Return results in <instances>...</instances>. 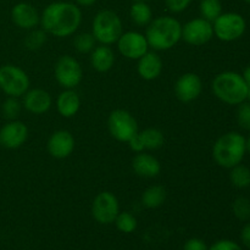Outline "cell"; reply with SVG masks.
<instances>
[{
  "mask_svg": "<svg viewBox=\"0 0 250 250\" xmlns=\"http://www.w3.org/2000/svg\"><path fill=\"white\" fill-rule=\"evenodd\" d=\"M82 22V12L76 4L56 1L43 10L41 23L44 31L51 36L63 38L72 36Z\"/></svg>",
  "mask_w": 250,
  "mask_h": 250,
  "instance_id": "6da1fadb",
  "label": "cell"
},
{
  "mask_svg": "<svg viewBox=\"0 0 250 250\" xmlns=\"http://www.w3.org/2000/svg\"><path fill=\"white\" fill-rule=\"evenodd\" d=\"M146 38L154 50H168L182 39V24L172 16L156 17L146 27Z\"/></svg>",
  "mask_w": 250,
  "mask_h": 250,
  "instance_id": "7a4b0ae2",
  "label": "cell"
},
{
  "mask_svg": "<svg viewBox=\"0 0 250 250\" xmlns=\"http://www.w3.org/2000/svg\"><path fill=\"white\" fill-rule=\"evenodd\" d=\"M247 153V139L238 132H227L217 138L212 146V156L219 166L232 168L239 165Z\"/></svg>",
  "mask_w": 250,
  "mask_h": 250,
  "instance_id": "3957f363",
  "label": "cell"
},
{
  "mask_svg": "<svg viewBox=\"0 0 250 250\" xmlns=\"http://www.w3.org/2000/svg\"><path fill=\"white\" fill-rule=\"evenodd\" d=\"M215 97L227 105H239L248 99V84L243 76L234 71H225L212 81Z\"/></svg>",
  "mask_w": 250,
  "mask_h": 250,
  "instance_id": "277c9868",
  "label": "cell"
},
{
  "mask_svg": "<svg viewBox=\"0 0 250 250\" xmlns=\"http://www.w3.org/2000/svg\"><path fill=\"white\" fill-rule=\"evenodd\" d=\"M92 34L95 41L110 45L119 41L122 34V21L112 10H102L93 20Z\"/></svg>",
  "mask_w": 250,
  "mask_h": 250,
  "instance_id": "5b68a950",
  "label": "cell"
},
{
  "mask_svg": "<svg viewBox=\"0 0 250 250\" xmlns=\"http://www.w3.org/2000/svg\"><path fill=\"white\" fill-rule=\"evenodd\" d=\"M214 36L222 42H234L241 38L247 29V22L241 14L222 12L214 22Z\"/></svg>",
  "mask_w": 250,
  "mask_h": 250,
  "instance_id": "8992f818",
  "label": "cell"
},
{
  "mask_svg": "<svg viewBox=\"0 0 250 250\" xmlns=\"http://www.w3.org/2000/svg\"><path fill=\"white\" fill-rule=\"evenodd\" d=\"M28 88L29 78L22 68L15 65L0 66V89L7 97H22Z\"/></svg>",
  "mask_w": 250,
  "mask_h": 250,
  "instance_id": "52a82bcc",
  "label": "cell"
},
{
  "mask_svg": "<svg viewBox=\"0 0 250 250\" xmlns=\"http://www.w3.org/2000/svg\"><path fill=\"white\" fill-rule=\"evenodd\" d=\"M109 132L116 141L128 143L137 133L138 125L136 119L126 110H114L107 119Z\"/></svg>",
  "mask_w": 250,
  "mask_h": 250,
  "instance_id": "ba28073f",
  "label": "cell"
},
{
  "mask_svg": "<svg viewBox=\"0 0 250 250\" xmlns=\"http://www.w3.org/2000/svg\"><path fill=\"white\" fill-rule=\"evenodd\" d=\"M83 71L80 62L70 55L61 56L55 65V78L61 87L73 89L82 81Z\"/></svg>",
  "mask_w": 250,
  "mask_h": 250,
  "instance_id": "9c48e42d",
  "label": "cell"
},
{
  "mask_svg": "<svg viewBox=\"0 0 250 250\" xmlns=\"http://www.w3.org/2000/svg\"><path fill=\"white\" fill-rule=\"evenodd\" d=\"M120 212L119 200L112 193L102 192L94 198L92 204V215L97 222L110 225L115 222Z\"/></svg>",
  "mask_w": 250,
  "mask_h": 250,
  "instance_id": "30bf717a",
  "label": "cell"
},
{
  "mask_svg": "<svg viewBox=\"0 0 250 250\" xmlns=\"http://www.w3.org/2000/svg\"><path fill=\"white\" fill-rule=\"evenodd\" d=\"M212 37V23L203 17L190 20L182 27V39L193 46L204 45L211 41Z\"/></svg>",
  "mask_w": 250,
  "mask_h": 250,
  "instance_id": "8fae6325",
  "label": "cell"
},
{
  "mask_svg": "<svg viewBox=\"0 0 250 250\" xmlns=\"http://www.w3.org/2000/svg\"><path fill=\"white\" fill-rule=\"evenodd\" d=\"M116 43L121 55L131 60H139L149 49L146 36L139 32L131 31L122 33Z\"/></svg>",
  "mask_w": 250,
  "mask_h": 250,
  "instance_id": "7c38bea8",
  "label": "cell"
},
{
  "mask_svg": "<svg viewBox=\"0 0 250 250\" xmlns=\"http://www.w3.org/2000/svg\"><path fill=\"white\" fill-rule=\"evenodd\" d=\"M28 128L17 120H11L0 129V146L6 149H17L27 141Z\"/></svg>",
  "mask_w": 250,
  "mask_h": 250,
  "instance_id": "4fadbf2b",
  "label": "cell"
},
{
  "mask_svg": "<svg viewBox=\"0 0 250 250\" xmlns=\"http://www.w3.org/2000/svg\"><path fill=\"white\" fill-rule=\"evenodd\" d=\"M203 90V82L197 73L188 72L181 76L175 84V94L182 103H190L197 99Z\"/></svg>",
  "mask_w": 250,
  "mask_h": 250,
  "instance_id": "5bb4252c",
  "label": "cell"
},
{
  "mask_svg": "<svg viewBox=\"0 0 250 250\" xmlns=\"http://www.w3.org/2000/svg\"><path fill=\"white\" fill-rule=\"evenodd\" d=\"M75 149V138L68 131H56L48 142V151L53 158L65 159Z\"/></svg>",
  "mask_w": 250,
  "mask_h": 250,
  "instance_id": "9a60e30c",
  "label": "cell"
},
{
  "mask_svg": "<svg viewBox=\"0 0 250 250\" xmlns=\"http://www.w3.org/2000/svg\"><path fill=\"white\" fill-rule=\"evenodd\" d=\"M12 22L21 29H33L41 22L38 10L28 2H19L11 10Z\"/></svg>",
  "mask_w": 250,
  "mask_h": 250,
  "instance_id": "2e32d148",
  "label": "cell"
},
{
  "mask_svg": "<svg viewBox=\"0 0 250 250\" xmlns=\"http://www.w3.org/2000/svg\"><path fill=\"white\" fill-rule=\"evenodd\" d=\"M23 106L32 114H45L51 107L50 94L43 89L27 90L23 95Z\"/></svg>",
  "mask_w": 250,
  "mask_h": 250,
  "instance_id": "e0dca14e",
  "label": "cell"
},
{
  "mask_svg": "<svg viewBox=\"0 0 250 250\" xmlns=\"http://www.w3.org/2000/svg\"><path fill=\"white\" fill-rule=\"evenodd\" d=\"M139 76L146 81L156 80L163 71V60L154 51H146L138 61L137 66Z\"/></svg>",
  "mask_w": 250,
  "mask_h": 250,
  "instance_id": "ac0fdd59",
  "label": "cell"
},
{
  "mask_svg": "<svg viewBox=\"0 0 250 250\" xmlns=\"http://www.w3.org/2000/svg\"><path fill=\"white\" fill-rule=\"evenodd\" d=\"M134 172L144 178H153L160 173L161 165L156 158L146 153H138L132 161Z\"/></svg>",
  "mask_w": 250,
  "mask_h": 250,
  "instance_id": "d6986e66",
  "label": "cell"
},
{
  "mask_svg": "<svg viewBox=\"0 0 250 250\" xmlns=\"http://www.w3.org/2000/svg\"><path fill=\"white\" fill-rule=\"evenodd\" d=\"M90 62L93 68L98 72H107L111 70L115 63V54L107 45L102 44L92 50L90 55Z\"/></svg>",
  "mask_w": 250,
  "mask_h": 250,
  "instance_id": "ffe728a7",
  "label": "cell"
},
{
  "mask_svg": "<svg viewBox=\"0 0 250 250\" xmlns=\"http://www.w3.org/2000/svg\"><path fill=\"white\" fill-rule=\"evenodd\" d=\"M56 107L61 116L72 117L81 107V99L77 93L72 89H66L59 95L56 100Z\"/></svg>",
  "mask_w": 250,
  "mask_h": 250,
  "instance_id": "44dd1931",
  "label": "cell"
},
{
  "mask_svg": "<svg viewBox=\"0 0 250 250\" xmlns=\"http://www.w3.org/2000/svg\"><path fill=\"white\" fill-rule=\"evenodd\" d=\"M129 16L137 26H148L153 20V11L146 1H134L129 10Z\"/></svg>",
  "mask_w": 250,
  "mask_h": 250,
  "instance_id": "7402d4cb",
  "label": "cell"
},
{
  "mask_svg": "<svg viewBox=\"0 0 250 250\" xmlns=\"http://www.w3.org/2000/svg\"><path fill=\"white\" fill-rule=\"evenodd\" d=\"M166 199V190L163 186H151L144 190L142 195V204L148 209H155L164 204Z\"/></svg>",
  "mask_w": 250,
  "mask_h": 250,
  "instance_id": "603a6c76",
  "label": "cell"
},
{
  "mask_svg": "<svg viewBox=\"0 0 250 250\" xmlns=\"http://www.w3.org/2000/svg\"><path fill=\"white\" fill-rule=\"evenodd\" d=\"M138 134L143 142L144 149H148V150L160 149L165 142L164 133L158 128H146L144 131L138 132Z\"/></svg>",
  "mask_w": 250,
  "mask_h": 250,
  "instance_id": "cb8c5ba5",
  "label": "cell"
},
{
  "mask_svg": "<svg viewBox=\"0 0 250 250\" xmlns=\"http://www.w3.org/2000/svg\"><path fill=\"white\" fill-rule=\"evenodd\" d=\"M229 180L231 183L236 188L244 189V188L250 187V168L244 165H237L234 167L229 168Z\"/></svg>",
  "mask_w": 250,
  "mask_h": 250,
  "instance_id": "d4e9b609",
  "label": "cell"
},
{
  "mask_svg": "<svg viewBox=\"0 0 250 250\" xmlns=\"http://www.w3.org/2000/svg\"><path fill=\"white\" fill-rule=\"evenodd\" d=\"M199 10L203 19L212 23L222 14V4L220 0H202Z\"/></svg>",
  "mask_w": 250,
  "mask_h": 250,
  "instance_id": "484cf974",
  "label": "cell"
},
{
  "mask_svg": "<svg viewBox=\"0 0 250 250\" xmlns=\"http://www.w3.org/2000/svg\"><path fill=\"white\" fill-rule=\"evenodd\" d=\"M46 32L44 29H32L24 39V45L29 50H38L45 44Z\"/></svg>",
  "mask_w": 250,
  "mask_h": 250,
  "instance_id": "4316f807",
  "label": "cell"
},
{
  "mask_svg": "<svg viewBox=\"0 0 250 250\" xmlns=\"http://www.w3.org/2000/svg\"><path fill=\"white\" fill-rule=\"evenodd\" d=\"M233 215L241 221L250 220V199L246 197H238L232 204Z\"/></svg>",
  "mask_w": 250,
  "mask_h": 250,
  "instance_id": "83f0119b",
  "label": "cell"
},
{
  "mask_svg": "<svg viewBox=\"0 0 250 250\" xmlns=\"http://www.w3.org/2000/svg\"><path fill=\"white\" fill-rule=\"evenodd\" d=\"M115 224L117 229L124 233H132L137 229V220L131 212H119Z\"/></svg>",
  "mask_w": 250,
  "mask_h": 250,
  "instance_id": "f1b7e54d",
  "label": "cell"
},
{
  "mask_svg": "<svg viewBox=\"0 0 250 250\" xmlns=\"http://www.w3.org/2000/svg\"><path fill=\"white\" fill-rule=\"evenodd\" d=\"M75 48L80 53H90L95 48V38L92 33H81L75 38Z\"/></svg>",
  "mask_w": 250,
  "mask_h": 250,
  "instance_id": "f546056e",
  "label": "cell"
},
{
  "mask_svg": "<svg viewBox=\"0 0 250 250\" xmlns=\"http://www.w3.org/2000/svg\"><path fill=\"white\" fill-rule=\"evenodd\" d=\"M21 112V103L17 100V98L9 97L2 104V115L7 120H16L17 116Z\"/></svg>",
  "mask_w": 250,
  "mask_h": 250,
  "instance_id": "4dcf8cb0",
  "label": "cell"
},
{
  "mask_svg": "<svg viewBox=\"0 0 250 250\" xmlns=\"http://www.w3.org/2000/svg\"><path fill=\"white\" fill-rule=\"evenodd\" d=\"M237 122L241 128L250 131V102H244L238 105Z\"/></svg>",
  "mask_w": 250,
  "mask_h": 250,
  "instance_id": "1f68e13d",
  "label": "cell"
},
{
  "mask_svg": "<svg viewBox=\"0 0 250 250\" xmlns=\"http://www.w3.org/2000/svg\"><path fill=\"white\" fill-rule=\"evenodd\" d=\"M192 0H165V4L167 9L173 14H180L185 11L190 5Z\"/></svg>",
  "mask_w": 250,
  "mask_h": 250,
  "instance_id": "d6a6232c",
  "label": "cell"
},
{
  "mask_svg": "<svg viewBox=\"0 0 250 250\" xmlns=\"http://www.w3.org/2000/svg\"><path fill=\"white\" fill-rule=\"evenodd\" d=\"M208 250H243L238 243L231 239H221L212 244Z\"/></svg>",
  "mask_w": 250,
  "mask_h": 250,
  "instance_id": "836d02e7",
  "label": "cell"
},
{
  "mask_svg": "<svg viewBox=\"0 0 250 250\" xmlns=\"http://www.w3.org/2000/svg\"><path fill=\"white\" fill-rule=\"evenodd\" d=\"M207 243L203 239L190 238L183 246V250H208Z\"/></svg>",
  "mask_w": 250,
  "mask_h": 250,
  "instance_id": "e575fe53",
  "label": "cell"
},
{
  "mask_svg": "<svg viewBox=\"0 0 250 250\" xmlns=\"http://www.w3.org/2000/svg\"><path fill=\"white\" fill-rule=\"evenodd\" d=\"M128 144H129V148H131L133 151H136V153H142V151L146 150L143 146V142H142L141 137H139L138 133H137L136 136L128 142Z\"/></svg>",
  "mask_w": 250,
  "mask_h": 250,
  "instance_id": "d590c367",
  "label": "cell"
},
{
  "mask_svg": "<svg viewBox=\"0 0 250 250\" xmlns=\"http://www.w3.org/2000/svg\"><path fill=\"white\" fill-rule=\"evenodd\" d=\"M241 239L244 247H247L250 250V222L244 225L241 232Z\"/></svg>",
  "mask_w": 250,
  "mask_h": 250,
  "instance_id": "8d00e7d4",
  "label": "cell"
},
{
  "mask_svg": "<svg viewBox=\"0 0 250 250\" xmlns=\"http://www.w3.org/2000/svg\"><path fill=\"white\" fill-rule=\"evenodd\" d=\"M76 2H77L78 5H81V6H90V5L94 4L97 0H75Z\"/></svg>",
  "mask_w": 250,
  "mask_h": 250,
  "instance_id": "74e56055",
  "label": "cell"
},
{
  "mask_svg": "<svg viewBox=\"0 0 250 250\" xmlns=\"http://www.w3.org/2000/svg\"><path fill=\"white\" fill-rule=\"evenodd\" d=\"M242 76H243V78H244V81L247 82V84L250 85V66L244 68L243 75H242Z\"/></svg>",
  "mask_w": 250,
  "mask_h": 250,
  "instance_id": "f35d334b",
  "label": "cell"
},
{
  "mask_svg": "<svg viewBox=\"0 0 250 250\" xmlns=\"http://www.w3.org/2000/svg\"><path fill=\"white\" fill-rule=\"evenodd\" d=\"M247 151L250 154V137L247 139Z\"/></svg>",
  "mask_w": 250,
  "mask_h": 250,
  "instance_id": "ab89813d",
  "label": "cell"
},
{
  "mask_svg": "<svg viewBox=\"0 0 250 250\" xmlns=\"http://www.w3.org/2000/svg\"><path fill=\"white\" fill-rule=\"evenodd\" d=\"M247 100H249L250 102V85H248V99Z\"/></svg>",
  "mask_w": 250,
  "mask_h": 250,
  "instance_id": "60d3db41",
  "label": "cell"
},
{
  "mask_svg": "<svg viewBox=\"0 0 250 250\" xmlns=\"http://www.w3.org/2000/svg\"><path fill=\"white\" fill-rule=\"evenodd\" d=\"M133 1H146V2H148V1H151V0H133Z\"/></svg>",
  "mask_w": 250,
  "mask_h": 250,
  "instance_id": "b9f144b4",
  "label": "cell"
},
{
  "mask_svg": "<svg viewBox=\"0 0 250 250\" xmlns=\"http://www.w3.org/2000/svg\"><path fill=\"white\" fill-rule=\"evenodd\" d=\"M244 1H246L247 4H249V5H250V0H244Z\"/></svg>",
  "mask_w": 250,
  "mask_h": 250,
  "instance_id": "7bdbcfd3",
  "label": "cell"
}]
</instances>
